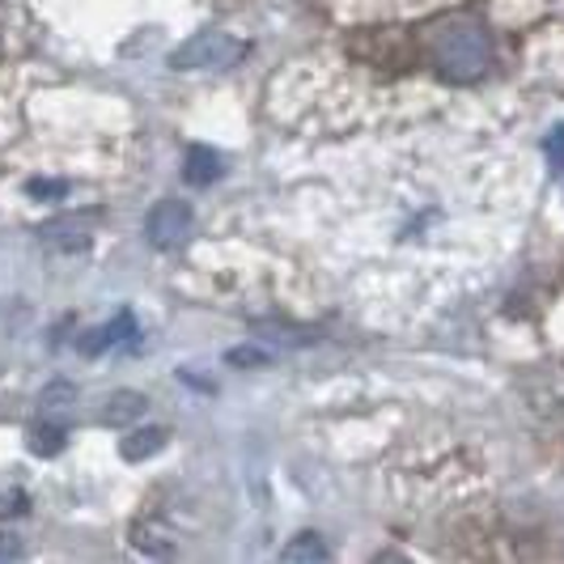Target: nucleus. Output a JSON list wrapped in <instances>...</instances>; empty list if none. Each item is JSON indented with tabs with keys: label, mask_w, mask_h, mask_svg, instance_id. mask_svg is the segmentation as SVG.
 <instances>
[{
	"label": "nucleus",
	"mask_w": 564,
	"mask_h": 564,
	"mask_svg": "<svg viewBox=\"0 0 564 564\" xmlns=\"http://www.w3.org/2000/svg\"><path fill=\"white\" fill-rule=\"evenodd\" d=\"M187 234H192V208L183 204V199H162L153 213H149V242L153 247H178V242H187Z\"/></svg>",
	"instance_id": "3"
},
{
	"label": "nucleus",
	"mask_w": 564,
	"mask_h": 564,
	"mask_svg": "<svg viewBox=\"0 0 564 564\" xmlns=\"http://www.w3.org/2000/svg\"><path fill=\"white\" fill-rule=\"evenodd\" d=\"M183 178H187L192 187L217 183V178H221V158H217L213 149H192V153H187V166H183Z\"/></svg>",
	"instance_id": "6"
},
{
	"label": "nucleus",
	"mask_w": 564,
	"mask_h": 564,
	"mask_svg": "<svg viewBox=\"0 0 564 564\" xmlns=\"http://www.w3.org/2000/svg\"><path fill=\"white\" fill-rule=\"evenodd\" d=\"M64 446V429L59 424H39L34 433H30V451L34 454H56Z\"/></svg>",
	"instance_id": "10"
},
{
	"label": "nucleus",
	"mask_w": 564,
	"mask_h": 564,
	"mask_svg": "<svg viewBox=\"0 0 564 564\" xmlns=\"http://www.w3.org/2000/svg\"><path fill=\"white\" fill-rule=\"evenodd\" d=\"M162 446H166V433H162V429H141V433H132V437L123 442V458H128V463H141V458L158 454Z\"/></svg>",
	"instance_id": "7"
},
{
	"label": "nucleus",
	"mask_w": 564,
	"mask_h": 564,
	"mask_svg": "<svg viewBox=\"0 0 564 564\" xmlns=\"http://www.w3.org/2000/svg\"><path fill=\"white\" fill-rule=\"evenodd\" d=\"M263 361H268L263 348H234L229 352V366H263Z\"/></svg>",
	"instance_id": "12"
},
{
	"label": "nucleus",
	"mask_w": 564,
	"mask_h": 564,
	"mask_svg": "<svg viewBox=\"0 0 564 564\" xmlns=\"http://www.w3.org/2000/svg\"><path fill=\"white\" fill-rule=\"evenodd\" d=\"M107 403H111V408L102 412V421L107 424H128L144 412V399L137 395V391H119V395H111Z\"/></svg>",
	"instance_id": "8"
},
{
	"label": "nucleus",
	"mask_w": 564,
	"mask_h": 564,
	"mask_svg": "<svg viewBox=\"0 0 564 564\" xmlns=\"http://www.w3.org/2000/svg\"><path fill=\"white\" fill-rule=\"evenodd\" d=\"M429 52L433 64L446 82H476L492 64V39L476 18H446L429 34Z\"/></svg>",
	"instance_id": "1"
},
{
	"label": "nucleus",
	"mask_w": 564,
	"mask_h": 564,
	"mask_svg": "<svg viewBox=\"0 0 564 564\" xmlns=\"http://www.w3.org/2000/svg\"><path fill=\"white\" fill-rule=\"evenodd\" d=\"M543 153L552 158V166L564 170V128H561V132H552V137L543 141Z\"/></svg>",
	"instance_id": "13"
},
{
	"label": "nucleus",
	"mask_w": 564,
	"mask_h": 564,
	"mask_svg": "<svg viewBox=\"0 0 564 564\" xmlns=\"http://www.w3.org/2000/svg\"><path fill=\"white\" fill-rule=\"evenodd\" d=\"M43 242L56 251H85L94 242V213H64L43 226Z\"/></svg>",
	"instance_id": "4"
},
{
	"label": "nucleus",
	"mask_w": 564,
	"mask_h": 564,
	"mask_svg": "<svg viewBox=\"0 0 564 564\" xmlns=\"http://www.w3.org/2000/svg\"><path fill=\"white\" fill-rule=\"evenodd\" d=\"M132 332H137L132 314H115V323H107L102 332H89V339H82V352H85V357H94V352H107L111 344H123V339H132Z\"/></svg>",
	"instance_id": "5"
},
{
	"label": "nucleus",
	"mask_w": 564,
	"mask_h": 564,
	"mask_svg": "<svg viewBox=\"0 0 564 564\" xmlns=\"http://www.w3.org/2000/svg\"><path fill=\"white\" fill-rule=\"evenodd\" d=\"M242 52H247V47H242L238 39H229L221 30H204L196 39H187V43L170 56V64H174V68H226V64H234Z\"/></svg>",
	"instance_id": "2"
},
{
	"label": "nucleus",
	"mask_w": 564,
	"mask_h": 564,
	"mask_svg": "<svg viewBox=\"0 0 564 564\" xmlns=\"http://www.w3.org/2000/svg\"><path fill=\"white\" fill-rule=\"evenodd\" d=\"M26 492L22 488H9V492H0V522L4 518H18V513H26Z\"/></svg>",
	"instance_id": "11"
},
{
	"label": "nucleus",
	"mask_w": 564,
	"mask_h": 564,
	"mask_svg": "<svg viewBox=\"0 0 564 564\" xmlns=\"http://www.w3.org/2000/svg\"><path fill=\"white\" fill-rule=\"evenodd\" d=\"M284 561H327V547L318 535H302L297 543L284 547Z\"/></svg>",
	"instance_id": "9"
}]
</instances>
